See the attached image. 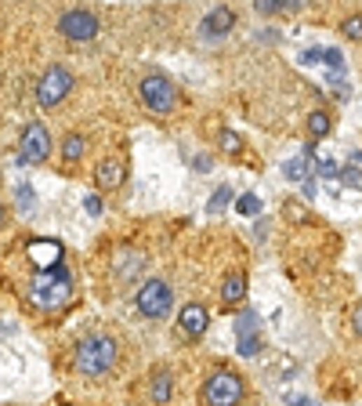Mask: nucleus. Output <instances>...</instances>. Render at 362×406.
<instances>
[{
  "label": "nucleus",
  "instance_id": "8",
  "mask_svg": "<svg viewBox=\"0 0 362 406\" xmlns=\"http://www.w3.org/2000/svg\"><path fill=\"white\" fill-rule=\"evenodd\" d=\"M58 33L66 40H73V44H88V40H95L102 33V22H98V15L88 11V8H69L58 18Z\"/></svg>",
  "mask_w": 362,
  "mask_h": 406
},
{
  "label": "nucleus",
  "instance_id": "10",
  "mask_svg": "<svg viewBox=\"0 0 362 406\" xmlns=\"http://www.w3.org/2000/svg\"><path fill=\"white\" fill-rule=\"evenodd\" d=\"M145 265H148L145 250H134V247H120V250L113 254V276H116L120 283H131V280H138V276L145 272Z\"/></svg>",
  "mask_w": 362,
  "mask_h": 406
},
{
  "label": "nucleus",
  "instance_id": "14",
  "mask_svg": "<svg viewBox=\"0 0 362 406\" xmlns=\"http://www.w3.org/2000/svg\"><path fill=\"white\" fill-rule=\"evenodd\" d=\"M148 395H153L156 406H167L170 399H174V374H170V367L153 370V377H148Z\"/></svg>",
  "mask_w": 362,
  "mask_h": 406
},
{
  "label": "nucleus",
  "instance_id": "25",
  "mask_svg": "<svg viewBox=\"0 0 362 406\" xmlns=\"http://www.w3.org/2000/svg\"><path fill=\"white\" fill-rule=\"evenodd\" d=\"M228 203H232V185H218V189H214V196L207 200V210H210V215H221Z\"/></svg>",
  "mask_w": 362,
  "mask_h": 406
},
{
  "label": "nucleus",
  "instance_id": "17",
  "mask_svg": "<svg viewBox=\"0 0 362 406\" xmlns=\"http://www.w3.org/2000/svg\"><path fill=\"white\" fill-rule=\"evenodd\" d=\"M312 163H315V160H308L305 153H297V156H290V160L283 163V175H286L290 182H301V185H305V182L312 178Z\"/></svg>",
  "mask_w": 362,
  "mask_h": 406
},
{
  "label": "nucleus",
  "instance_id": "33",
  "mask_svg": "<svg viewBox=\"0 0 362 406\" xmlns=\"http://www.w3.org/2000/svg\"><path fill=\"white\" fill-rule=\"evenodd\" d=\"M253 40H258V44H261V40H265V44H279V29H258V36H253Z\"/></svg>",
  "mask_w": 362,
  "mask_h": 406
},
{
  "label": "nucleus",
  "instance_id": "9",
  "mask_svg": "<svg viewBox=\"0 0 362 406\" xmlns=\"http://www.w3.org/2000/svg\"><path fill=\"white\" fill-rule=\"evenodd\" d=\"M232 26H236V11H232L228 4H214V8L203 15L200 36H203V40H221V36L232 33Z\"/></svg>",
  "mask_w": 362,
  "mask_h": 406
},
{
  "label": "nucleus",
  "instance_id": "7",
  "mask_svg": "<svg viewBox=\"0 0 362 406\" xmlns=\"http://www.w3.org/2000/svg\"><path fill=\"white\" fill-rule=\"evenodd\" d=\"M51 156V135L40 120H29L22 127V138H18V163L22 167H36Z\"/></svg>",
  "mask_w": 362,
  "mask_h": 406
},
{
  "label": "nucleus",
  "instance_id": "3",
  "mask_svg": "<svg viewBox=\"0 0 362 406\" xmlns=\"http://www.w3.org/2000/svg\"><path fill=\"white\" fill-rule=\"evenodd\" d=\"M246 399V381L236 374V370H210L207 381H203V392H200V402L203 406H243Z\"/></svg>",
  "mask_w": 362,
  "mask_h": 406
},
{
  "label": "nucleus",
  "instance_id": "34",
  "mask_svg": "<svg viewBox=\"0 0 362 406\" xmlns=\"http://www.w3.org/2000/svg\"><path fill=\"white\" fill-rule=\"evenodd\" d=\"M210 167H214V160H210V156H193V170H200V175H207Z\"/></svg>",
  "mask_w": 362,
  "mask_h": 406
},
{
  "label": "nucleus",
  "instance_id": "27",
  "mask_svg": "<svg viewBox=\"0 0 362 406\" xmlns=\"http://www.w3.org/2000/svg\"><path fill=\"white\" fill-rule=\"evenodd\" d=\"M340 33H344L348 40H362V15H351L340 22Z\"/></svg>",
  "mask_w": 362,
  "mask_h": 406
},
{
  "label": "nucleus",
  "instance_id": "20",
  "mask_svg": "<svg viewBox=\"0 0 362 406\" xmlns=\"http://www.w3.org/2000/svg\"><path fill=\"white\" fill-rule=\"evenodd\" d=\"M333 131V116L326 113V109H315L312 116H308V135L312 138H326Z\"/></svg>",
  "mask_w": 362,
  "mask_h": 406
},
{
  "label": "nucleus",
  "instance_id": "28",
  "mask_svg": "<svg viewBox=\"0 0 362 406\" xmlns=\"http://www.w3.org/2000/svg\"><path fill=\"white\" fill-rule=\"evenodd\" d=\"M312 167L319 170V178H330V182H333V178H340V167H337L333 160H315Z\"/></svg>",
  "mask_w": 362,
  "mask_h": 406
},
{
  "label": "nucleus",
  "instance_id": "32",
  "mask_svg": "<svg viewBox=\"0 0 362 406\" xmlns=\"http://www.w3.org/2000/svg\"><path fill=\"white\" fill-rule=\"evenodd\" d=\"M83 210H88L91 218H98V215H102V196H98V192H91V196H83Z\"/></svg>",
  "mask_w": 362,
  "mask_h": 406
},
{
  "label": "nucleus",
  "instance_id": "30",
  "mask_svg": "<svg viewBox=\"0 0 362 406\" xmlns=\"http://www.w3.org/2000/svg\"><path fill=\"white\" fill-rule=\"evenodd\" d=\"M323 62L330 66V73H340V66H344V55H340L337 48H323Z\"/></svg>",
  "mask_w": 362,
  "mask_h": 406
},
{
  "label": "nucleus",
  "instance_id": "24",
  "mask_svg": "<svg viewBox=\"0 0 362 406\" xmlns=\"http://www.w3.org/2000/svg\"><path fill=\"white\" fill-rule=\"evenodd\" d=\"M236 352L243 356V359H253L258 352H265V341H261V334H250V337H239L236 341Z\"/></svg>",
  "mask_w": 362,
  "mask_h": 406
},
{
  "label": "nucleus",
  "instance_id": "19",
  "mask_svg": "<svg viewBox=\"0 0 362 406\" xmlns=\"http://www.w3.org/2000/svg\"><path fill=\"white\" fill-rule=\"evenodd\" d=\"M340 182L362 189V149H351V153H348V167L340 170Z\"/></svg>",
  "mask_w": 362,
  "mask_h": 406
},
{
  "label": "nucleus",
  "instance_id": "5",
  "mask_svg": "<svg viewBox=\"0 0 362 406\" xmlns=\"http://www.w3.org/2000/svg\"><path fill=\"white\" fill-rule=\"evenodd\" d=\"M138 95L145 102V109H153V113H170L178 105V88L163 73H145L138 83Z\"/></svg>",
  "mask_w": 362,
  "mask_h": 406
},
{
  "label": "nucleus",
  "instance_id": "2",
  "mask_svg": "<svg viewBox=\"0 0 362 406\" xmlns=\"http://www.w3.org/2000/svg\"><path fill=\"white\" fill-rule=\"evenodd\" d=\"M73 297V276L66 265H58L51 272H36L33 276V287H29V302L44 312H55L62 309Z\"/></svg>",
  "mask_w": 362,
  "mask_h": 406
},
{
  "label": "nucleus",
  "instance_id": "4",
  "mask_svg": "<svg viewBox=\"0 0 362 406\" xmlns=\"http://www.w3.org/2000/svg\"><path fill=\"white\" fill-rule=\"evenodd\" d=\"M69 91H73V73L55 62V66H48L44 76L36 80V105L40 109H58V105L69 98Z\"/></svg>",
  "mask_w": 362,
  "mask_h": 406
},
{
  "label": "nucleus",
  "instance_id": "22",
  "mask_svg": "<svg viewBox=\"0 0 362 406\" xmlns=\"http://www.w3.org/2000/svg\"><path fill=\"white\" fill-rule=\"evenodd\" d=\"M15 203H18L22 215H33V210H36V192L29 189V182H18L15 185Z\"/></svg>",
  "mask_w": 362,
  "mask_h": 406
},
{
  "label": "nucleus",
  "instance_id": "23",
  "mask_svg": "<svg viewBox=\"0 0 362 406\" xmlns=\"http://www.w3.org/2000/svg\"><path fill=\"white\" fill-rule=\"evenodd\" d=\"M261 196H258V192H243V196L236 200V210H239V215H246V218H258L261 215Z\"/></svg>",
  "mask_w": 362,
  "mask_h": 406
},
{
  "label": "nucleus",
  "instance_id": "35",
  "mask_svg": "<svg viewBox=\"0 0 362 406\" xmlns=\"http://www.w3.org/2000/svg\"><path fill=\"white\" fill-rule=\"evenodd\" d=\"M286 406H319V402L308 399V395H290V392H286Z\"/></svg>",
  "mask_w": 362,
  "mask_h": 406
},
{
  "label": "nucleus",
  "instance_id": "13",
  "mask_svg": "<svg viewBox=\"0 0 362 406\" xmlns=\"http://www.w3.org/2000/svg\"><path fill=\"white\" fill-rule=\"evenodd\" d=\"M123 178H127V167H123V160H116V156H105V160L95 167V185H98L102 192L120 189Z\"/></svg>",
  "mask_w": 362,
  "mask_h": 406
},
{
  "label": "nucleus",
  "instance_id": "26",
  "mask_svg": "<svg viewBox=\"0 0 362 406\" xmlns=\"http://www.w3.org/2000/svg\"><path fill=\"white\" fill-rule=\"evenodd\" d=\"M326 83L333 88V95H337L340 102H348V98H351V83H348L344 76H340V73H330V76H326Z\"/></svg>",
  "mask_w": 362,
  "mask_h": 406
},
{
  "label": "nucleus",
  "instance_id": "1",
  "mask_svg": "<svg viewBox=\"0 0 362 406\" xmlns=\"http://www.w3.org/2000/svg\"><path fill=\"white\" fill-rule=\"evenodd\" d=\"M120 363V341L109 334H88L73 352V367L83 377H105Z\"/></svg>",
  "mask_w": 362,
  "mask_h": 406
},
{
  "label": "nucleus",
  "instance_id": "31",
  "mask_svg": "<svg viewBox=\"0 0 362 406\" xmlns=\"http://www.w3.org/2000/svg\"><path fill=\"white\" fill-rule=\"evenodd\" d=\"M301 66H319V62H323V48H308V51H301Z\"/></svg>",
  "mask_w": 362,
  "mask_h": 406
},
{
  "label": "nucleus",
  "instance_id": "15",
  "mask_svg": "<svg viewBox=\"0 0 362 406\" xmlns=\"http://www.w3.org/2000/svg\"><path fill=\"white\" fill-rule=\"evenodd\" d=\"M246 297V276L243 272H228L225 283H221V302L225 305H239Z\"/></svg>",
  "mask_w": 362,
  "mask_h": 406
},
{
  "label": "nucleus",
  "instance_id": "16",
  "mask_svg": "<svg viewBox=\"0 0 362 406\" xmlns=\"http://www.w3.org/2000/svg\"><path fill=\"white\" fill-rule=\"evenodd\" d=\"M232 334H236V341L250 337V334H261V316L253 312V309H243L236 319H232Z\"/></svg>",
  "mask_w": 362,
  "mask_h": 406
},
{
  "label": "nucleus",
  "instance_id": "21",
  "mask_svg": "<svg viewBox=\"0 0 362 406\" xmlns=\"http://www.w3.org/2000/svg\"><path fill=\"white\" fill-rule=\"evenodd\" d=\"M253 11L258 15H286V11H297V0H258Z\"/></svg>",
  "mask_w": 362,
  "mask_h": 406
},
{
  "label": "nucleus",
  "instance_id": "11",
  "mask_svg": "<svg viewBox=\"0 0 362 406\" xmlns=\"http://www.w3.org/2000/svg\"><path fill=\"white\" fill-rule=\"evenodd\" d=\"M207 327H210V312H207V305H200V302L181 305V312H178V330H181L188 341L203 337V334H207Z\"/></svg>",
  "mask_w": 362,
  "mask_h": 406
},
{
  "label": "nucleus",
  "instance_id": "18",
  "mask_svg": "<svg viewBox=\"0 0 362 406\" xmlns=\"http://www.w3.org/2000/svg\"><path fill=\"white\" fill-rule=\"evenodd\" d=\"M83 149H88V138H83L80 131H73V135L62 138V149H58V153H62V160H66V163H76V160L83 156Z\"/></svg>",
  "mask_w": 362,
  "mask_h": 406
},
{
  "label": "nucleus",
  "instance_id": "36",
  "mask_svg": "<svg viewBox=\"0 0 362 406\" xmlns=\"http://www.w3.org/2000/svg\"><path fill=\"white\" fill-rule=\"evenodd\" d=\"M351 330L362 337V305H358V309H355V316H351Z\"/></svg>",
  "mask_w": 362,
  "mask_h": 406
},
{
  "label": "nucleus",
  "instance_id": "37",
  "mask_svg": "<svg viewBox=\"0 0 362 406\" xmlns=\"http://www.w3.org/2000/svg\"><path fill=\"white\" fill-rule=\"evenodd\" d=\"M265 232H268V222H265V218H261V222H258V225H253V236H258V240H265Z\"/></svg>",
  "mask_w": 362,
  "mask_h": 406
},
{
  "label": "nucleus",
  "instance_id": "6",
  "mask_svg": "<svg viewBox=\"0 0 362 406\" xmlns=\"http://www.w3.org/2000/svg\"><path fill=\"white\" fill-rule=\"evenodd\" d=\"M170 302H174V290H170V283L160 280V276L156 280H145L134 294V305L145 319H163L170 312Z\"/></svg>",
  "mask_w": 362,
  "mask_h": 406
},
{
  "label": "nucleus",
  "instance_id": "29",
  "mask_svg": "<svg viewBox=\"0 0 362 406\" xmlns=\"http://www.w3.org/2000/svg\"><path fill=\"white\" fill-rule=\"evenodd\" d=\"M221 149H225L228 156H232V153H239V149H243V138H239L236 131H221Z\"/></svg>",
  "mask_w": 362,
  "mask_h": 406
},
{
  "label": "nucleus",
  "instance_id": "38",
  "mask_svg": "<svg viewBox=\"0 0 362 406\" xmlns=\"http://www.w3.org/2000/svg\"><path fill=\"white\" fill-rule=\"evenodd\" d=\"M4 218H8V210H4V207H0V225H4Z\"/></svg>",
  "mask_w": 362,
  "mask_h": 406
},
{
  "label": "nucleus",
  "instance_id": "12",
  "mask_svg": "<svg viewBox=\"0 0 362 406\" xmlns=\"http://www.w3.org/2000/svg\"><path fill=\"white\" fill-rule=\"evenodd\" d=\"M62 258H66V250H62V243H55V240H33L29 243L33 272H51V269L62 265Z\"/></svg>",
  "mask_w": 362,
  "mask_h": 406
}]
</instances>
